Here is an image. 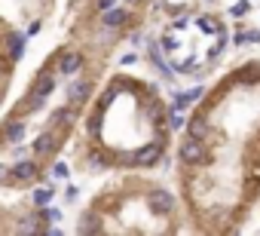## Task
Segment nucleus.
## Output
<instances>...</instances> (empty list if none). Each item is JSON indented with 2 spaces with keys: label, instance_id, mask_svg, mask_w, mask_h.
Returning <instances> with one entry per match:
<instances>
[{
  "label": "nucleus",
  "instance_id": "f257e3e1",
  "mask_svg": "<svg viewBox=\"0 0 260 236\" xmlns=\"http://www.w3.org/2000/svg\"><path fill=\"white\" fill-rule=\"evenodd\" d=\"M178 154H181V160H184L187 166H205V163L211 160V154H208V148L202 144V138H187Z\"/></svg>",
  "mask_w": 260,
  "mask_h": 236
},
{
  "label": "nucleus",
  "instance_id": "f03ea898",
  "mask_svg": "<svg viewBox=\"0 0 260 236\" xmlns=\"http://www.w3.org/2000/svg\"><path fill=\"white\" fill-rule=\"evenodd\" d=\"M52 89H55V77L52 74H43V77H37V83H34V89H31V101H28V110H37L49 95H52Z\"/></svg>",
  "mask_w": 260,
  "mask_h": 236
},
{
  "label": "nucleus",
  "instance_id": "7ed1b4c3",
  "mask_svg": "<svg viewBox=\"0 0 260 236\" xmlns=\"http://www.w3.org/2000/svg\"><path fill=\"white\" fill-rule=\"evenodd\" d=\"M147 205L156 215H172L175 212V193H169V190H150L147 193Z\"/></svg>",
  "mask_w": 260,
  "mask_h": 236
},
{
  "label": "nucleus",
  "instance_id": "20e7f679",
  "mask_svg": "<svg viewBox=\"0 0 260 236\" xmlns=\"http://www.w3.org/2000/svg\"><path fill=\"white\" fill-rule=\"evenodd\" d=\"M159 157H162V138H159V141H153V144L138 148V151L132 154V166H153Z\"/></svg>",
  "mask_w": 260,
  "mask_h": 236
},
{
  "label": "nucleus",
  "instance_id": "39448f33",
  "mask_svg": "<svg viewBox=\"0 0 260 236\" xmlns=\"http://www.w3.org/2000/svg\"><path fill=\"white\" fill-rule=\"evenodd\" d=\"M10 172H13V181H19V184H28V181H34L40 175L37 172V163H31V160H22V163L10 166Z\"/></svg>",
  "mask_w": 260,
  "mask_h": 236
},
{
  "label": "nucleus",
  "instance_id": "423d86ee",
  "mask_svg": "<svg viewBox=\"0 0 260 236\" xmlns=\"http://www.w3.org/2000/svg\"><path fill=\"white\" fill-rule=\"evenodd\" d=\"M80 68H83V52H77V49L64 52V55H61V62H58V71H61V74H68V77H71V74H77Z\"/></svg>",
  "mask_w": 260,
  "mask_h": 236
},
{
  "label": "nucleus",
  "instance_id": "0eeeda50",
  "mask_svg": "<svg viewBox=\"0 0 260 236\" xmlns=\"http://www.w3.org/2000/svg\"><path fill=\"white\" fill-rule=\"evenodd\" d=\"M89 92H92V83L89 80H80V83H74L68 89V98H71V104H83L89 98Z\"/></svg>",
  "mask_w": 260,
  "mask_h": 236
},
{
  "label": "nucleus",
  "instance_id": "6e6552de",
  "mask_svg": "<svg viewBox=\"0 0 260 236\" xmlns=\"http://www.w3.org/2000/svg\"><path fill=\"white\" fill-rule=\"evenodd\" d=\"M187 129H190V138H208L211 135V126H208V120H205V116H193V120L187 123Z\"/></svg>",
  "mask_w": 260,
  "mask_h": 236
},
{
  "label": "nucleus",
  "instance_id": "1a4fd4ad",
  "mask_svg": "<svg viewBox=\"0 0 260 236\" xmlns=\"http://www.w3.org/2000/svg\"><path fill=\"white\" fill-rule=\"evenodd\" d=\"M74 120H77L74 107H55V110H52V126H64V129H68Z\"/></svg>",
  "mask_w": 260,
  "mask_h": 236
},
{
  "label": "nucleus",
  "instance_id": "9d476101",
  "mask_svg": "<svg viewBox=\"0 0 260 236\" xmlns=\"http://www.w3.org/2000/svg\"><path fill=\"white\" fill-rule=\"evenodd\" d=\"M55 148H58V138H55V135H49V132H46V135H40V138L34 141V154H37V157L52 154Z\"/></svg>",
  "mask_w": 260,
  "mask_h": 236
},
{
  "label": "nucleus",
  "instance_id": "9b49d317",
  "mask_svg": "<svg viewBox=\"0 0 260 236\" xmlns=\"http://www.w3.org/2000/svg\"><path fill=\"white\" fill-rule=\"evenodd\" d=\"M125 19H128V13H125V10H110V13L104 10V19H101V25H104V28H119Z\"/></svg>",
  "mask_w": 260,
  "mask_h": 236
},
{
  "label": "nucleus",
  "instance_id": "f8f14e48",
  "mask_svg": "<svg viewBox=\"0 0 260 236\" xmlns=\"http://www.w3.org/2000/svg\"><path fill=\"white\" fill-rule=\"evenodd\" d=\"M77 230H80V233H101V218L86 215V218H83V224H80Z\"/></svg>",
  "mask_w": 260,
  "mask_h": 236
},
{
  "label": "nucleus",
  "instance_id": "ddd939ff",
  "mask_svg": "<svg viewBox=\"0 0 260 236\" xmlns=\"http://www.w3.org/2000/svg\"><path fill=\"white\" fill-rule=\"evenodd\" d=\"M7 46H10V58H19L22 55V46H25V37L22 34H10V43Z\"/></svg>",
  "mask_w": 260,
  "mask_h": 236
},
{
  "label": "nucleus",
  "instance_id": "4468645a",
  "mask_svg": "<svg viewBox=\"0 0 260 236\" xmlns=\"http://www.w3.org/2000/svg\"><path fill=\"white\" fill-rule=\"evenodd\" d=\"M4 138H7L10 144H19V141L25 138V126H22V123H13V126L7 129V135H4Z\"/></svg>",
  "mask_w": 260,
  "mask_h": 236
},
{
  "label": "nucleus",
  "instance_id": "2eb2a0df",
  "mask_svg": "<svg viewBox=\"0 0 260 236\" xmlns=\"http://www.w3.org/2000/svg\"><path fill=\"white\" fill-rule=\"evenodd\" d=\"M49 202H52V190H49V187L34 190V205H40V209H43V205H49Z\"/></svg>",
  "mask_w": 260,
  "mask_h": 236
},
{
  "label": "nucleus",
  "instance_id": "dca6fc26",
  "mask_svg": "<svg viewBox=\"0 0 260 236\" xmlns=\"http://www.w3.org/2000/svg\"><path fill=\"white\" fill-rule=\"evenodd\" d=\"M37 218H40V221H52V224H55V221L61 218V212H58V209H43Z\"/></svg>",
  "mask_w": 260,
  "mask_h": 236
},
{
  "label": "nucleus",
  "instance_id": "f3484780",
  "mask_svg": "<svg viewBox=\"0 0 260 236\" xmlns=\"http://www.w3.org/2000/svg\"><path fill=\"white\" fill-rule=\"evenodd\" d=\"M169 129H172V132L184 129V116H181V113H175V110H172V116H169Z\"/></svg>",
  "mask_w": 260,
  "mask_h": 236
},
{
  "label": "nucleus",
  "instance_id": "a211bd4d",
  "mask_svg": "<svg viewBox=\"0 0 260 236\" xmlns=\"http://www.w3.org/2000/svg\"><path fill=\"white\" fill-rule=\"evenodd\" d=\"M16 230H19V233H34V230H37V221H34V218H28V221H22Z\"/></svg>",
  "mask_w": 260,
  "mask_h": 236
},
{
  "label": "nucleus",
  "instance_id": "6ab92c4d",
  "mask_svg": "<svg viewBox=\"0 0 260 236\" xmlns=\"http://www.w3.org/2000/svg\"><path fill=\"white\" fill-rule=\"evenodd\" d=\"M150 116H153V123H162V116H166V113H162V104L153 101V104H150Z\"/></svg>",
  "mask_w": 260,
  "mask_h": 236
},
{
  "label": "nucleus",
  "instance_id": "aec40b11",
  "mask_svg": "<svg viewBox=\"0 0 260 236\" xmlns=\"http://www.w3.org/2000/svg\"><path fill=\"white\" fill-rule=\"evenodd\" d=\"M89 160H92V166H104V163H107V157H104L101 151H92V157H89Z\"/></svg>",
  "mask_w": 260,
  "mask_h": 236
},
{
  "label": "nucleus",
  "instance_id": "412c9836",
  "mask_svg": "<svg viewBox=\"0 0 260 236\" xmlns=\"http://www.w3.org/2000/svg\"><path fill=\"white\" fill-rule=\"evenodd\" d=\"M7 181H13V172L10 166H0V184H7Z\"/></svg>",
  "mask_w": 260,
  "mask_h": 236
},
{
  "label": "nucleus",
  "instance_id": "4be33fe9",
  "mask_svg": "<svg viewBox=\"0 0 260 236\" xmlns=\"http://www.w3.org/2000/svg\"><path fill=\"white\" fill-rule=\"evenodd\" d=\"M199 95H202V86H199V89H190V92H184V98H187V104H190V101H196Z\"/></svg>",
  "mask_w": 260,
  "mask_h": 236
},
{
  "label": "nucleus",
  "instance_id": "5701e85b",
  "mask_svg": "<svg viewBox=\"0 0 260 236\" xmlns=\"http://www.w3.org/2000/svg\"><path fill=\"white\" fill-rule=\"evenodd\" d=\"M55 178H68V166H64V163L55 166Z\"/></svg>",
  "mask_w": 260,
  "mask_h": 236
},
{
  "label": "nucleus",
  "instance_id": "b1692460",
  "mask_svg": "<svg viewBox=\"0 0 260 236\" xmlns=\"http://www.w3.org/2000/svg\"><path fill=\"white\" fill-rule=\"evenodd\" d=\"M245 10H248V4H245V0H242V4H236V7H233V16H242Z\"/></svg>",
  "mask_w": 260,
  "mask_h": 236
},
{
  "label": "nucleus",
  "instance_id": "393cba45",
  "mask_svg": "<svg viewBox=\"0 0 260 236\" xmlns=\"http://www.w3.org/2000/svg\"><path fill=\"white\" fill-rule=\"evenodd\" d=\"M116 4V0H98V10H110Z\"/></svg>",
  "mask_w": 260,
  "mask_h": 236
},
{
  "label": "nucleus",
  "instance_id": "a878e982",
  "mask_svg": "<svg viewBox=\"0 0 260 236\" xmlns=\"http://www.w3.org/2000/svg\"><path fill=\"white\" fill-rule=\"evenodd\" d=\"M4 71H7V65H4V62H0V74H4Z\"/></svg>",
  "mask_w": 260,
  "mask_h": 236
}]
</instances>
